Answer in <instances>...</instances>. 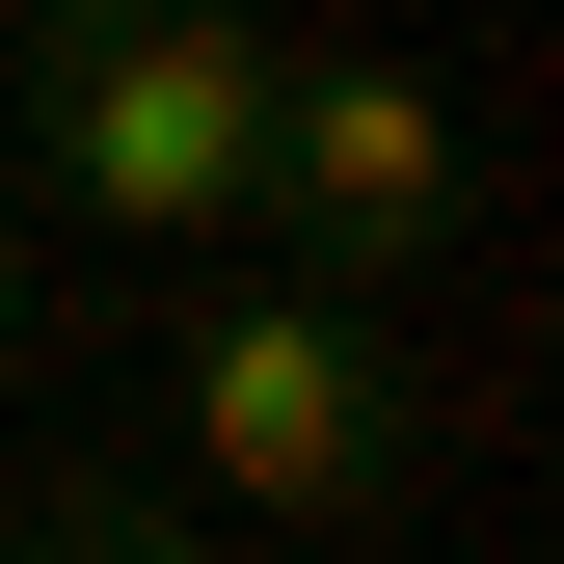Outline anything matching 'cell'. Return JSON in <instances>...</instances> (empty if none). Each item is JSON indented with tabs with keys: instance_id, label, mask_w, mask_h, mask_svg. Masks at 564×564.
Instances as JSON below:
<instances>
[{
	"instance_id": "1",
	"label": "cell",
	"mask_w": 564,
	"mask_h": 564,
	"mask_svg": "<svg viewBox=\"0 0 564 564\" xmlns=\"http://www.w3.org/2000/svg\"><path fill=\"white\" fill-rule=\"evenodd\" d=\"M28 162L108 242H242L269 162V28L242 0H28Z\"/></svg>"
},
{
	"instance_id": "2",
	"label": "cell",
	"mask_w": 564,
	"mask_h": 564,
	"mask_svg": "<svg viewBox=\"0 0 564 564\" xmlns=\"http://www.w3.org/2000/svg\"><path fill=\"white\" fill-rule=\"evenodd\" d=\"M188 457H216V511H269V538H349L403 457H431L403 296H349V269H269V296H216V323H188Z\"/></svg>"
},
{
	"instance_id": "3",
	"label": "cell",
	"mask_w": 564,
	"mask_h": 564,
	"mask_svg": "<svg viewBox=\"0 0 564 564\" xmlns=\"http://www.w3.org/2000/svg\"><path fill=\"white\" fill-rule=\"evenodd\" d=\"M242 242H296V269H349V296H403V269L457 242V108H431V54H269Z\"/></svg>"
},
{
	"instance_id": "4",
	"label": "cell",
	"mask_w": 564,
	"mask_h": 564,
	"mask_svg": "<svg viewBox=\"0 0 564 564\" xmlns=\"http://www.w3.org/2000/svg\"><path fill=\"white\" fill-rule=\"evenodd\" d=\"M28 564H216L188 511H134V484H82V511H28Z\"/></svg>"
},
{
	"instance_id": "5",
	"label": "cell",
	"mask_w": 564,
	"mask_h": 564,
	"mask_svg": "<svg viewBox=\"0 0 564 564\" xmlns=\"http://www.w3.org/2000/svg\"><path fill=\"white\" fill-rule=\"evenodd\" d=\"M0 349H28V216H0Z\"/></svg>"
}]
</instances>
